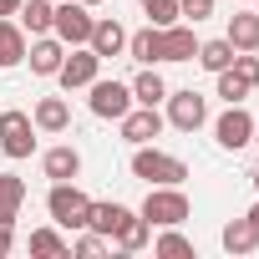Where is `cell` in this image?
<instances>
[{"mask_svg":"<svg viewBox=\"0 0 259 259\" xmlns=\"http://www.w3.org/2000/svg\"><path fill=\"white\" fill-rule=\"evenodd\" d=\"M21 11V0H0V16H16Z\"/></svg>","mask_w":259,"mask_h":259,"instance_id":"obj_34","label":"cell"},{"mask_svg":"<svg viewBox=\"0 0 259 259\" xmlns=\"http://www.w3.org/2000/svg\"><path fill=\"white\" fill-rule=\"evenodd\" d=\"M254 143H259V127H254Z\"/></svg>","mask_w":259,"mask_h":259,"instance_id":"obj_38","label":"cell"},{"mask_svg":"<svg viewBox=\"0 0 259 259\" xmlns=\"http://www.w3.org/2000/svg\"><path fill=\"white\" fill-rule=\"evenodd\" d=\"M31 254H71V244H66L56 229H36V234H31Z\"/></svg>","mask_w":259,"mask_h":259,"instance_id":"obj_27","label":"cell"},{"mask_svg":"<svg viewBox=\"0 0 259 259\" xmlns=\"http://www.w3.org/2000/svg\"><path fill=\"white\" fill-rule=\"evenodd\" d=\"M193 61L219 76L224 66H234V46H229V41H198V56H193Z\"/></svg>","mask_w":259,"mask_h":259,"instance_id":"obj_25","label":"cell"},{"mask_svg":"<svg viewBox=\"0 0 259 259\" xmlns=\"http://www.w3.org/2000/svg\"><path fill=\"white\" fill-rule=\"evenodd\" d=\"M21 61H26V31L0 16V66H21Z\"/></svg>","mask_w":259,"mask_h":259,"instance_id":"obj_20","label":"cell"},{"mask_svg":"<svg viewBox=\"0 0 259 259\" xmlns=\"http://www.w3.org/2000/svg\"><path fill=\"white\" fill-rule=\"evenodd\" d=\"M41 168H46V178L66 183V178H76V173H81V153H76V148H51V153L41 158Z\"/></svg>","mask_w":259,"mask_h":259,"instance_id":"obj_19","label":"cell"},{"mask_svg":"<svg viewBox=\"0 0 259 259\" xmlns=\"http://www.w3.org/2000/svg\"><path fill=\"white\" fill-rule=\"evenodd\" d=\"M219 97H224V102L234 107V102H244V97H249V87H244V81H239V76H234V71L224 66V71H219Z\"/></svg>","mask_w":259,"mask_h":259,"instance_id":"obj_30","label":"cell"},{"mask_svg":"<svg viewBox=\"0 0 259 259\" xmlns=\"http://www.w3.org/2000/svg\"><path fill=\"white\" fill-rule=\"evenodd\" d=\"M163 102H168V122L178 127V133H198V127L208 122V102H203L193 87H188V92H168Z\"/></svg>","mask_w":259,"mask_h":259,"instance_id":"obj_6","label":"cell"},{"mask_svg":"<svg viewBox=\"0 0 259 259\" xmlns=\"http://www.w3.org/2000/svg\"><path fill=\"white\" fill-rule=\"evenodd\" d=\"M11 244H16V234H11V224H0V259L11 254Z\"/></svg>","mask_w":259,"mask_h":259,"instance_id":"obj_33","label":"cell"},{"mask_svg":"<svg viewBox=\"0 0 259 259\" xmlns=\"http://www.w3.org/2000/svg\"><path fill=\"white\" fill-rule=\"evenodd\" d=\"M254 244H259V229H254L249 219L224 224V249H229V254H254Z\"/></svg>","mask_w":259,"mask_h":259,"instance_id":"obj_22","label":"cell"},{"mask_svg":"<svg viewBox=\"0 0 259 259\" xmlns=\"http://www.w3.org/2000/svg\"><path fill=\"white\" fill-rule=\"evenodd\" d=\"M92 117H127L133 112V87H122V81H92Z\"/></svg>","mask_w":259,"mask_h":259,"instance_id":"obj_8","label":"cell"},{"mask_svg":"<svg viewBox=\"0 0 259 259\" xmlns=\"http://www.w3.org/2000/svg\"><path fill=\"white\" fill-rule=\"evenodd\" d=\"M0 153H6V158H31L36 153V122L21 107L0 112Z\"/></svg>","mask_w":259,"mask_h":259,"instance_id":"obj_4","label":"cell"},{"mask_svg":"<svg viewBox=\"0 0 259 259\" xmlns=\"http://www.w3.org/2000/svg\"><path fill=\"white\" fill-rule=\"evenodd\" d=\"M46 208H51V219L61 224V229H87V213H92V198L66 178V183H51V193H46Z\"/></svg>","mask_w":259,"mask_h":259,"instance_id":"obj_1","label":"cell"},{"mask_svg":"<svg viewBox=\"0 0 259 259\" xmlns=\"http://www.w3.org/2000/svg\"><path fill=\"white\" fill-rule=\"evenodd\" d=\"M21 203H26V183L16 173H0V224H16Z\"/></svg>","mask_w":259,"mask_h":259,"instance_id":"obj_21","label":"cell"},{"mask_svg":"<svg viewBox=\"0 0 259 259\" xmlns=\"http://www.w3.org/2000/svg\"><path fill=\"white\" fill-rule=\"evenodd\" d=\"M31 122L41 127V133H66V127H71V107H66V97H41Z\"/></svg>","mask_w":259,"mask_h":259,"instance_id":"obj_17","label":"cell"},{"mask_svg":"<svg viewBox=\"0 0 259 259\" xmlns=\"http://www.w3.org/2000/svg\"><path fill=\"white\" fill-rule=\"evenodd\" d=\"M148 239H153V224L143 213H133V219L122 224V234H117V249L122 254H138V249H148Z\"/></svg>","mask_w":259,"mask_h":259,"instance_id":"obj_23","label":"cell"},{"mask_svg":"<svg viewBox=\"0 0 259 259\" xmlns=\"http://www.w3.org/2000/svg\"><path fill=\"white\" fill-rule=\"evenodd\" d=\"M117 122H122V138L133 143V148H143V143H153V138L163 133V117H158V107H138V112L117 117Z\"/></svg>","mask_w":259,"mask_h":259,"instance_id":"obj_10","label":"cell"},{"mask_svg":"<svg viewBox=\"0 0 259 259\" xmlns=\"http://www.w3.org/2000/svg\"><path fill=\"white\" fill-rule=\"evenodd\" d=\"M178 16H188V21L198 26V21L213 16V0H178Z\"/></svg>","mask_w":259,"mask_h":259,"instance_id":"obj_32","label":"cell"},{"mask_svg":"<svg viewBox=\"0 0 259 259\" xmlns=\"http://www.w3.org/2000/svg\"><path fill=\"white\" fill-rule=\"evenodd\" d=\"M51 31H56L61 46H87V41H92V11L81 6V0H76V6H71V0H56Z\"/></svg>","mask_w":259,"mask_h":259,"instance_id":"obj_5","label":"cell"},{"mask_svg":"<svg viewBox=\"0 0 259 259\" xmlns=\"http://www.w3.org/2000/svg\"><path fill=\"white\" fill-rule=\"evenodd\" d=\"M127 219H133V208H122V203H92V213H87V229H97L102 239H117Z\"/></svg>","mask_w":259,"mask_h":259,"instance_id":"obj_13","label":"cell"},{"mask_svg":"<svg viewBox=\"0 0 259 259\" xmlns=\"http://www.w3.org/2000/svg\"><path fill=\"white\" fill-rule=\"evenodd\" d=\"M224 41H229L234 51H259V16H254V11H234Z\"/></svg>","mask_w":259,"mask_h":259,"instance_id":"obj_15","label":"cell"},{"mask_svg":"<svg viewBox=\"0 0 259 259\" xmlns=\"http://www.w3.org/2000/svg\"><path fill=\"white\" fill-rule=\"evenodd\" d=\"M138 6L148 11L153 26H173V21H178V0H138Z\"/></svg>","mask_w":259,"mask_h":259,"instance_id":"obj_29","label":"cell"},{"mask_svg":"<svg viewBox=\"0 0 259 259\" xmlns=\"http://www.w3.org/2000/svg\"><path fill=\"white\" fill-rule=\"evenodd\" d=\"M21 31L31 36H51V21H56V0H21Z\"/></svg>","mask_w":259,"mask_h":259,"instance_id":"obj_16","label":"cell"},{"mask_svg":"<svg viewBox=\"0 0 259 259\" xmlns=\"http://www.w3.org/2000/svg\"><path fill=\"white\" fill-rule=\"evenodd\" d=\"M97 71H102V56H97L92 46H76V51L61 61L56 81H61L66 92H76V87H92V81H97Z\"/></svg>","mask_w":259,"mask_h":259,"instance_id":"obj_9","label":"cell"},{"mask_svg":"<svg viewBox=\"0 0 259 259\" xmlns=\"http://www.w3.org/2000/svg\"><path fill=\"white\" fill-rule=\"evenodd\" d=\"M71 254H81V259H97V254H107V239L92 229V234H81V239L71 244Z\"/></svg>","mask_w":259,"mask_h":259,"instance_id":"obj_31","label":"cell"},{"mask_svg":"<svg viewBox=\"0 0 259 259\" xmlns=\"http://www.w3.org/2000/svg\"><path fill=\"white\" fill-rule=\"evenodd\" d=\"M133 178H143V183H183L188 178V168H183V158H173V153H158V148H138L133 153Z\"/></svg>","mask_w":259,"mask_h":259,"instance_id":"obj_3","label":"cell"},{"mask_svg":"<svg viewBox=\"0 0 259 259\" xmlns=\"http://www.w3.org/2000/svg\"><path fill=\"white\" fill-rule=\"evenodd\" d=\"M26 61H31V71H36V76H56V71H61V61H66V46H61L56 36H36V41L26 46Z\"/></svg>","mask_w":259,"mask_h":259,"instance_id":"obj_11","label":"cell"},{"mask_svg":"<svg viewBox=\"0 0 259 259\" xmlns=\"http://www.w3.org/2000/svg\"><path fill=\"white\" fill-rule=\"evenodd\" d=\"M153 254H168V259H178V254H193V244L178 234V224H168V229L153 239Z\"/></svg>","mask_w":259,"mask_h":259,"instance_id":"obj_26","label":"cell"},{"mask_svg":"<svg viewBox=\"0 0 259 259\" xmlns=\"http://www.w3.org/2000/svg\"><path fill=\"white\" fill-rule=\"evenodd\" d=\"M198 56V36H193V26H163V61H193Z\"/></svg>","mask_w":259,"mask_h":259,"instance_id":"obj_12","label":"cell"},{"mask_svg":"<svg viewBox=\"0 0 259 259\" xmlns=\"http://www.w3.org/2000/svg\"><path fill=\"white\" fill-rule=\"evenodd\" d=\"M81 6H102V0H81Z\"/></svg>","mask_w":259,"mask_h":259,"instance_id":"obj_37","label":"cell"},{"mask_svg":"<svg viewBox=\"0 0 259 259\" xmlns=\"http://www.w3.org/2000/svg\"><path fill=\"white\" fill-rule=\"evenodd\" d=\"M244 219H249V224H254V229H259V203H254V208H249V213H244Z\"/></svg>","mask_w":259,"mask_h":259,"instance_id":"obj_35","label":"cell"},{"mask_svg":"<svg viewBox=\"0 0 259 259\" xmlns=\"http://www.w3.org/2000/svg\"><path fill=\"white\" fill-rule=\"evenodd\" d=\"M229 71H234L249 92L259 87V56H254V51H234V66H229Z\"/></svg>","mask_w":259,"mask_h":259,"instance_id":"obj_28","label":"cell"},{"mask_svg":"<svg viewBox=\"0 0 259 259\" xmlns=\"http://www.w3.org/2000/svg\"><path fill=\"white\" fill-rule=\"evenodd\" d=\"M163 97H168L163 76H158L153 66H148V71H138V81H133V102H138V107H158Z\"/></svg>","mask_w":259,"mask_h":259,"instance_id":"obj_24","label":"cell"},{"mask_svg":"<svg viewBox=\"0 0 259 259\" xmlns=\"http://www.w3.org/2000/svg\"><path fill=\"white\" fill-rule=\"evenodd\" d=\"M143 219L158 224V229L183 224V219H188V193H183L178 183H153V193L143 198Z\"/></svg>","mask_w":259,"mask_h":259,"instance_id":"obj_2","label":"cell"},{"mask_svg":"<svg viewBox=\"0 0 259 259\" xmlns=\"http://www.w3.org/2000/svg\"><path fill=\"white\" fill-rule=\"evenodd\" d=\"M87 46H92L102 61H107V56H122V51H127V31H122L117 21H92V41H87Z\"/></svg>","mask_w":259,"mask_h":259,"instance_id":"obj_14","label":"cell"},{"mask_svg":"<svg viewBox=\"0 0 259 259\" xmlns=\"http://www.w3.org/2000/svg\"><path fill=\"white\" fill-rule=\"evenodd\" d=\"M249 178H254V193H259V168H254V173H249Z\"/></svg>","mask_w":259,"mask_h":259,"instance_id":"obj_36","label":"cell"},{"mask_svg":"<svg viewBox=\"0 0 259 259\" xmlns=\"http://www.w3.org/2000/svg\"><path fill=\"white\" fill-rule=\"evenodd\" d=\"M213 138H219V148H229V153H239V148L254 143V117L244 112V102H234V107L213 122Z\"/></svg>","mask_w":259,"mask_h":259,"instance_id":"obj_7","label":"cell"},{"mask_svg":"<svg viewBox=\"0 0 259 259\" xmlns=\"http://www.w3.org/2000/svg\"><path fill=\"white\" fill-rule=\"evenodd\" d=\"M127 56L143 61V66L163 61V26H148V31H138V36H127Z\"/></svg>","mask_w":259,"mask_h":259,"instance_id":"obj_18","label":"cell"}]
</instances>
